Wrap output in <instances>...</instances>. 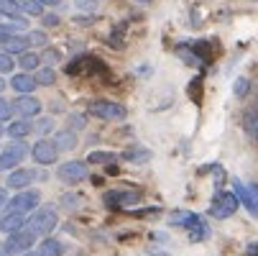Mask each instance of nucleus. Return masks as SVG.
Masks as SVG:
<instances>
[{
    "instance_id": "obj_1",
    "label": "nucleus",
    "mask_w": 258,
    "mask_h": 256,
    "mask_svg": "<svg viewBox=\"0 0 258 256\" xmlns=\"http://www.w3.org/2000/svg\"><path fill=\"white\" fill-rule=\"evenodd\" d=\"M59 226V215H56V208L54 205H44V208H36L31 215H28V223L26 228L33 231L36 236H46Z\"/></svg>"
},
{
    "instance_id": "obj_2",
    "label": "nucleus",
    "mask_w": 258,
    "mask_h": 256,
    "mask_svg": "<svg viewBox=\"0 0 258 256\" xmlns=\"http://www.w3.org/2000/svg\"><path fill=\"white\" fill-rule=\"evenodd\" d=\"M171 223L174 226H181V228H187L189 231V241H205L210 236V228L205 223V218L197 215V213H189V210H176L171 215Z\"/></svg>"
},
{
    "instance_id": "obj_3",
    "label": "nucleus",
    "mask_w": 258,
    "mask_h": 256,
    "mask_svg": "<svg viewBox=\"0 0 258 256\" xmlns=\"http://www.w3.org/2000/svg\"><path fill=\"white\" fill-rule=\"evenodd\" d=\"M87 113L100 118V121H110V123H118V121H125L128 118V111L123 103H115V100H92L87 105Z\"/></svg>"
},
{
    "instance_id": "obj_4",
    "label": "nucleus",
    "mask_w": 258,
    "mask_h": 256,
    "mask_svg": "<svg viewBox=\"0 0 258 256\" xmlns=\"http://www.w3.org/2000/svg\"><path fill=\"white\" fill-rule=\"evenodd\" d=\"M56 177L64 182V185H80L90 177V169H87V162H80V159H72V162H64L59 164L56 169Z\"/></svg>"
},
{
    "instance_id": "obj_5",
    "label": "nucleus",
    "mask_w": 258,
    "mask_h": 256,
    "mask_svg": "<svg viewBox=\"0 0 258 256\" xmlns=\"http://www.w3.org/2000/svg\"><path fill=\"white\" fill-rule=\"evenodd\" d=\"M238 205L240 202H238V197L233 192H217L215 200L210 202V215L217 218V221H228L230 215H235Z\"/></svg>"
},
{
    "instance_id": "obj_6",
    "label": "nucleus",
    "mask_w": 258,
    "mask_h": 256,
    "mask_svg": "<svg viewBox=\"0 0 258 256\" xmlns=\"http://www.w3.org/2000/svg\"><path fill=\"white\" fill-rule=\"evenodd\" d=\"M233 195L253 218H258V187L255 185H243L240 179H233Z\"/></svg>"
},
{
    "instance_id": "obj_7",
    "label": "nucleus",
    "mask_w": 258,
    "mask_h": 256,
    "mask_svg": "<svg viewBox=\"0 0 258 256\" xmlns=\"http://www.w3.org/2000/svg\"><path fill=\"white\" fill-rule=\"evenodd\" d=\"M26 151H28V146L21 143V141H13V143L6 146V149H0V172H13V169H18V164L23 162Z\"/></svg>"
},
{
    "instance_id": "obj_8",
    "label": "nucleus",
    "mask_w": 258,
    "mask_h": 256,
    "mask_svg": "<svg viewBox=\"0 0 258 256\" xmlns=\"http://www.w3.org/2000/svg\"><path fill=\"white\" fill-rule=\"evenodd\" d=\"M36 236L33 231H28V228H21L18 233H11L3 243L8 246V251L11 253H16V256H23V253H28V251H33V246H36Z\"/></svg>"
},
{
    "instance_id": "obj_9",
    "label": "nucleus",
    "mask_w": 258,
    "mask_h": 256,
    "mask_svg": "<svg viewBox=\"0 0 258 256\" xmlns=\"http://www.w3.org/2000/svg\"><path fill=\"white\" fill-rule=\"evenodd\" d=\"M39 202H41V192L23 190V192H18V195H13V197L8 200V210L28 215V213H33L36 208H39Z\"/></svg>"
},
{
    "instance_id": "obj_10",
    "label": "nucleus",
    "mask_w": 258,
    "mask_h": 256,
    "mask_svg": "<svg viewBox=\"0 0 258 256\" xmlns=\"http://www.w3.org/2000/svg\"><path fill=\"white\" fill-rule=\"evenodd\" d=\"M31 157L36 164H41V167H49V164H56L59 159V151H56V146L51 138H39L33 146H31Z\"/></svg>"
},
{
    "instance_id": "obj_11",
    "label": "nucleus",
    "mask_w": 258,
    "mask_h": 256,
    "mask_svg": "<svg viewBox=\"0 0 258 256\" xmlns=\"http://www.w3.org/2000/svg\"><path fill=\"white\" fill-rule=\"evenodd\" d=\"M138 200H141V192H136V190H110V192H105V205L110 210L133 208V205H138Z\"/></svg>"
},
{
    "instance_id": "obj_12",
    "label": "nucleus",
    "mask_w": 258,
    "mask_h": 256,
    "mask_svg": "<svg viewBox=\"0 0 258 256\" xmlns=\"http://www.w3.org/2000/svg\"><path fill=\"white\" fill-rule=\"evenodd\" d=\"M41 100L33 97V95H18L13 100V113H18L23 121H31V118H39L41 116Z\"/></svg>"
},
{
    "instance_id": "obj_13",
    "label": "nucleus",
    "mask_w": 258,
    "mask_h": 256,
    "mask_svg": "<svg viewBox=\"0 0 258 256\" xmlns=\"http://www.w3.org/2000/svg\"><path fill=\"white\" fill-rule=\"evenodd\" d=\"M26 223H28V215L8 210V213H3V215H0V233H6V236H11V233H18L21 228H26Z\"/></svg>"
},
{
    "instance_id": "obj_14",
    "label": "nucleus",
    "mask_w": 258,
    "mask_h": 256,
    "mask_svg": "<svg viewBox=\"0 0 258 256\" xmlns=\"http://www.w3.org/2000/svg\"><path fill=\"white\" fill-rule=\"evenodd\" d=\"M36 179V169H13L6 177V187L11 190H28V185Z\"/></svg>"
},
{
    "instance_id": "obj_15",
    "label": "nucleus",
    "mask_w": 258,
    "mask_h": 256,
    "mask_svg": "<svg viewBox=\"0 0 258 256\" xmlns=\"http://www.w3.org/2000/svg\"><path fill=\"white\" fill-rule=\"evenodd\" d=\"M54 146H56V151L61 154V151H72V149H77V133L75 131H69V128H64V131H56L54 133Z\"/></svg>"
},
{
    "instance_id": "obj_16",
    "label": "nucleus",
    "mask_w": 258,
    "mask_h": 256,
    "mask_svg": "<svg viewBox=\"0 0 258 256\" xmlns=\"http://www.w3.org/2000/svg\"><path fill=\"white\" fill-rule=\"evenodd\" d=\"M0 54H8V57H21V54H26L28 52V44H26V39L23 36H11V39H6V41H0Z\"/></svg>"
},
{
    "instance_id": "obj_17",
    "label": "nucleus",
    "mask_w": 258,
    "mask_h": 256,
    "mask_svg": "<svg viewBox=\"0 0 258 256\" xmlns=\"http://www.w3.org/2000/svg\"><path fill=\"white\" fill-rule=\"evenodd\" d=\"M11 87L18 92V95H31L36 90V80L33 75H26V72H21V75H13L11 77Z\"/></svg>"
},
{
    "instance_id": "obj_18",
    "label": "nucleus",
    "mask_w": 258,
    "mask_h": 256,
    "mask_svg": "<svg viewBox=\"0 0 258 256\" xmlns=\"http://www.w3.org/2000/svg\"><path fill=\"white\" fill-rule=\"evenodd\" d=\"M6 133H8L13 141H21V138H26L28 133H33V123H31V121H23V118H18V121H11Z\"/></svg>"
},
{
    "instance_id": "obj_19",
    "label": "nucleus",
    "mask_w": 258,
    "mask_h": 256,
    "mask_svg": "<svg viewBox=\"0 0 258 256\" xmlns=\"http://www.w3.org/2000/svg\"><path fill=\"white\" fill-rule=\"evenodd\" d=\"M123 159L131 162V164H146L151 159V151L146 149V146H128V149L123 151Z\"/></svg>"
},
{
    "instance_id": "obj_20",
    "label": "nucleus",
    "mask_w": 258,
    "mask_h": 256,
    "mask_svg": "<svg viewBox=\"0 0 258 256\" xmlns=\"http://www.w3.org/2000/svg\"><path fill=\"white\" fill-rule=\"evenodd\" d=\"M33 80H36V85L49 87V85L56 82V72H54V67H39V69L33 72Z\"/></svg>"
},
{
    "instance_id": "obj_21",
    "label": "nucleus",
    "mask_w": 258,
    "mask_h": 256,
    "mask_svg": "<svg viewBox=\"0 0 258 256\" xmlns=\"http://www.w3.org/2000/svg\"><path fill=\"white\" fill-rule=\"evenodd\" d=\"M39 253L41 256H61L64 253V243L56 241V238H44L41 246H39Z\"/></svg>"
},
{
    "instance_id": "obj_22",
    "label": "nucleus",
    "mask_w": 258,
    "mask_h": 256,
    "mask_svg": "<svg viewBox=\"0 0 258 256\" xmlns=\"http://www.w3.org/2000/svg\"><path fill=\"white\" fill-rule=\"evenodd\" d=\"M18 64H21V69H26V75H31V72H36L41 67V57L33 54V52H26V54H21Z\"/></svg>"
},
{
    "instance_id": "obj_23",
    "label": "nucleus",
    "mask_w": 258,
    "mask_h": 256,
    "mask_svg": "<svg viewBox=\"0 0 258 256\" xmlns=\"http://www.w3.org/2000/svg\"><path fill=\"white\" fill-rule=\"evenodd\" d=\"M243 128H245V133H248L250 138L258 141V111H248V113L243 116Z\"/></svg>"
},
{
    "instance_id": "obj_24",
    "label": "nucleus",
    "mask_w": 258,
    "mask_h": 256,
    "mask_svg": "<svg viewBox=\"0 0 258 256\" xmlns=\"http://www.w3.org/2000/svg\"><path fill=\"white\" fill-rule=\"evenodd\" d=\"M0 13L8 16L11 21H16L21 16V3L18 0H0Z\"/></svg>"
},
{
    "instance_id": "obj_25",
    "label": "nucleus",
    "mask_w": 258,
    "mask_h": 256,
    "mask_svg": "<svg viewBox=\"0 0 258 256\" xmlns=\"http://www.w3.org/2000/svg\"><path fill=\"white\" fill-rule=\"evenodd\" d=\"M18 3H21V13H26V16H33V18L44 16V8L36 3V0H18Z\"/></svg>"
},
{
    "instance_id": "obj_26",
    "label": "nucleus",
    "mask_w": 258,
    "mask_h": 256,
    "mask_svg": "<svg viewBox=\"0 0 258 256\" xmlns=\"http://www.w3.org/2000/svg\"><path fill=\"white\" fill-rule=\"evenodd\" d=\"M49 131H54V118H36L33 123V133H39V136H49Z\"/></svg>"
},
{
    "instance_id": "obj_27",
    "label": "nucleus",
    "mask_w": 258,
    "mask_h": 256,
    "mask_svg": "<svg viewBox=\"0 0 258 256\" xmlns=\"http://www.w3.org/2000/svg\"><path fill=\"white\" fill-rule=\"evenodd\" d=\"M23 39H26L28 49L31 46H44L46 44V33L44 31H28V33H23Z\"/></svg>"
},
{
    "instance_id": "obj_28",
    "label": "nucleus",
    "mask_w": 258,
    "mask_h": 256,
    "mask_svg": "<svg viewBox=\"0 0 258 256\" xmlns=\"http://www.w3.org/2000/svg\"><path fill=\"white\" fill-rule=\"evenodd\" d=\"M67 128H69V131H75V133H77V131H82V128H85V116L69 113V116H67Z\"/></svg>"
},
{
    "instance_id": "obj_29",
    "label": "nucleus",
    "mask_w": 258,
    "mask_h": 256,
    "mask_svg": "<svg viewBox=\"0 0 258 256\" xmlns=\"http://www.w3.org/2000/svg\"><path fill=\"white\" fill-rule=\"evenodd\" d=\"M11 118H13V103L0 95V123H3V121H11Z\"/></svg>"
},
{
    "instance_id": "obj_30",
    "label": "nucleus",
    "mask_w": 258,
    "mask_h": 256,
    "mask_svg": "<svg viewBox=\"0 0 258 256\" xmlns=\"http://www.w3.org/2000/svg\"><path fill=\"white\" fill-rule=\"evenodd\" d=\"M115 157L110 154V151H92L90 157H87V162L90 164H107V162H113Z\"/></svg>"
},
{
    "instance_id": "obj_31",
    "label": "nucleus",
    "mask_w": 258,
    "mask_h": 256,
    "mask_svg": "<svg viewBox=\"0 0 258 256\" xmlns=\"http://www.w3.org/2000/svg\"><path fill=\"white\" fill-rule=\"evenodd\" d=\"M248 90H250V82H248L245 77L235 80V85H233V92H235V97H245V95H248Z\"/></svg>"
},
{
    "instance_id": "obj_32",
    "label": "nucleus",
    "mask_w": 258,
    "mask_h": 256,
    "mask_svg": "<svg viewBox=\"0 0 258 256\" xmlns=\"http://www.w3.org/2000/svg\"><path fill=\"white\" fill-rule=\"evenodd\" d=\"M13 69H16L13 57H8V54H0V75H8V72H13Z\"/></svg>"
},
{
    "instance_id": "obj_33",
    "label": "nucleus",
    "mask_w": 258,
    "mask_h": 256,
    "mask_svg": "<svg viewBox=\"0 0 258 256\" xmlns=\"http://www.w3.org/2000/svg\"><path fill=\"white\" fill-rule=\"evenodd\" d=\"M77 8L85 13H95L97 11V0H77Z\"/></svg>"
},
{
    "instance_id": "obj_34",
    "label": "nucleus",
    "mask_w": 258,
    "mask_h": 256,
    "mask_svg": "<svg viewBox=\"0 0 258 256\" xmlns=\"http://www.w3.org/2000/svg\"><path fill=\"white\" fill-rule=\"evenodd\" d=\"M11 36H16V31L11 28V23H0V41L11 39Z\"/></svg>"
},
{
    "instance_id": "obj_35",
    "label": "nucleus",
    "mask_w": 258,
    "mask_h": 256,
    "mask_svg": "<svg viewBox=\"0 0 258 256\" xmlns=\"http://www.w3.org/2000/svg\"><path fill=\"white\" fill-rule=\"evenodd\" d=\"M77 202H80L77 195H64V197H61V205H64V208H77Z\"/></svg>"
},
{
    "instance_id": "obj_36",
    "label": "nucleus",
    "mask_w": 258,
    "mask_h": 256,
    "mask_svg": "<svg viewBox=\"0 0 258 256\" xmlns=\"http://www.w3.org/2000/svg\"><path fill=\"white\" fill-rule=\"evenodd\" d=\"M41 23L49 28V26H59V16H54V13H49V16H41Z\"/></svg>"
},
{
    "instance_id": "obj_37",
    "label": "nucleus",
    "mask_w": 258,
    "mask_h": 256,
    "mask_svg": "<svg viewBox=\"0 0 258 256\" xmlns=\"http://www.w3.org/2000/svg\"><path fill=\"white\" fill-rule=\"evenodd\" d=\"M6 210H8V192L0 190V215H3Z\"/></svg>"
},
{
    "instance_id": "obj_38",
    "label": "nucleus",
    "mask_w": 258,
    "mask_h": 256,
    "mask_svg": "<svg viewBox=\"0 0 258 256\" xmlns=\"http://www.w3.org/2000/svg\"><path fill=\"white\" fill-rule=\"evenodd\" d=\"M56 59H59V54H56V52H46V54H44V62H46V67H51Z\"/></svg>"
},
{
    "instance_id": "obj_39",
    "label": "nucleus",
    "mask_w": 258,
    "mask_h": 256,
    "mask_svg": "<svg viewBox=\"0 0 258 256\" xmlns=\"http://www.w3.org/2000/svg\"><path fill=\"white\" fill-rule=\"evenodd\" d=\"M245 253H248V256H258V243H248Z\"/></svg>"
},
{
    "instance_id": "obj_40",
    "label": "nucleus",
    "mask_w": 258,
    "mask_h": 256,
    "mask_svg": "<svg viewBox=\"0 0 258 256\" xmlns=\"http://www.w3.org/2000/svg\"><path fill=\"white\" fill-rule=\"evenodd\" d=\"M36 3H39V6L44 8V6H59L61 0H36Z\"/></svg>"
},
{
    "instance_id": "obj_41",
    "label": "nucleus",
    "mask_w": 258,
    "mask_h": 256,
    "mask_svg": "<svg viewBox=\"0 0 258 256\" xmlns=\"http://www.w3.org/2000/svg\"><path fill=\"white\" fill-rule=\"evenodd\" d=\"M0 256H16V253H11L6 243H0Z\"/></svg>"
},
{
    "instance_id": "obj_42",
    "label": "nucleus",
    "mask_w": 258,
    "mask_h": 256,
    "mask_svg": "<svg viewBox=\"0 0 258 256\" xmlns=\"http://www.w3.org/2000/svg\"><path fill=\"white\" fill-rule=\"evenodd\" d=\"M3 90H6V80L0 77V95H3Z\"/></svg>"
},
{
    "instance_id": "obj_43",
    "label": "nucleus",
    "mask_w": 258,
    "mask_h": 256,
    "mask_svg": "<svg viewBox=\"0 0 258 256\" xmlns=\"http://www.w3.org/2000/svg\"><path fill=\"white\" fill-rule=\"evenodd\" d=\"M23 256H41L39 251H28V253H23Z\"/></svg>"
},
{
    "instance_id": "obj_44",
    "label": "nucleus",
    "mask_w": 258,
    "mask_h": 256,
    "mask_svg": "<svg viewBox=\"0 0 258 256\" xmlns=\"http://www.w3.org/2000/svg\"><path fill=\"white\" fill-rule=\"evenodd\" d=\"M6 133V128H3V123H0V136H3Z\"/></svg>"
},
{
    "instance_id": "obj_45",
    "label": "nucleus",
    "mask_w": 258,
    "mask_h": 256,
    "mask_svg": "<svg viewBox=\"0 0 258 256\" xmlns=\"http://www.w3.org/2000/svg\"><path fill=\"white\" fill-rule=\"evenodd\" d=\"M255 105H258V87H255Z\"/></svg>"
}]
</instances>
